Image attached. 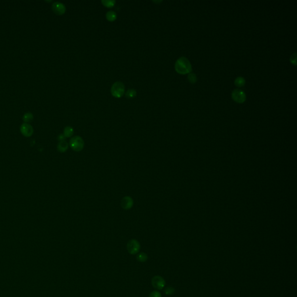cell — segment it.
Wrapping results in <instances>:
<instances>
[{"mask_svg":"<svg viewBox=\"0 0 297 297\" xmlns=\"http://www.w3.org/2000/svg\"><path fill=\"white\" fill-rule=\"evenodd\" d=\"M106 17L107 20L110 22H113L116 20L117 15L116 12L113 10H110L106 13Z\"/></svg>","mask_w":297,"mask_h":297,"instance_id":"cell-11","label":"cell"},{"mask_svg":"<svg viewBox=\"0 0 297 297\" xmlns=\"http://www.w3.org/2000/svg\"><path fill=\"white\" fill-rule=\"evenodd\" d=\"M127 251L131 255H136L141 249L139 242L135 239H131L128 242L127 245Z\"/></svg>","mask_w":297,"mask_h":297,"instance_id":"cell-4","label":"cell"},{"mask_svg":"<svg viewBox=\"0 0 297 297\" xmlns=\"http://www.w3.org/2000/svg\"><path fill=\"white\" fill-rule=\"evenodd\" d=\"M290 61L295 66L297 65V53H294L291 55L290 58Z\"/></svg>","mask_w":297,"mask_h":297,"instance_id":"cell-21","label":"cell"},{"mask_svg":"<svg viewBox=\"0 0 297 297\" xmlns=\"http://www.w3.org/2000/svg\"><path fill=\"white\" fill-rule=\"evenodd\" d=\"M52 10L57 15H63L66 11V7L60 2H55L52 5Z\"/></svg>","mask_w":297,"mask_h":297,"instance_id":"cell-8","label":"cell"},{"mask_svg":"<svg viewBox=\"0 0 297 297\" xmlns=\"http://www.w3.org/2000/svg\"><path fill=\"white\" fill-rule=\"evenodd\" d=\"M125 93V85L121 81L115 82L112 86L111 93L115 98H120L123 96Z\"/></svg>","mask_w":297,"mask_h":297,"instance_id":"cell-2","label":"cell"},{"mask_svg":"<svg viewBox=\"0 0 297 297\" xmlns=\"http://www.w3.org/2000/svg\"><path fill=\"white\" fill-rule=\"evenodd\" d=\"M175 289L172 287H168L164 290V293L167 295H171L175 293Z\"/></svg>","mask_w":297,"mask_h":297,"instance_id":"cell-19","label":"cell"},{"mask_svg":"<svg viewBox=\"0 0 297 297\" xmlns=\"http://www.w3.org/2000/svg\"><path fill=\"white\" fill-rule=\"evenodd\" d=\"M68 143L66 141H60L59 142L57 148L60 153H64L68 150Z\"/></svg>","mask_w":297,"mask_h":297,"instance_id":"cell-10","label":"cell"},{"mask_svg":"<svg viewBox=\"0 0 297 297\" xmlns=\"http://www.w3.org/2000/svg\"><path fill=\"white\" fill-rule=\"evenodd\" d=\"M232 98L235 102L241 103L246 99V95L243 91L240 89H236L232 93Z\"/></svg>","mask_w":297,"mask_h":297,"instance_id":"cell-6","label":"cell"},{"mask_svg":"<svg viewBox=\"0 0 297 297\" xmlns=\"http://www.w3.org/2000/svg\"><path fill=\"white\" fill-rule=\"evenodd\" d=\"M125 96L129 99L133 98L137 96V91L134 89H129L125 93Z\"/></svg>","mask_w":297,"mask_h":297,"instance_id":"cell-15","label":"cell"},{"mask_svg":"<svg viewBox=\"0 0 297 297\" xmlns=\"http://www.w3.org/2000/svg\"><path fill=\"white\" fill-rule=\"evenodd\" d=\"M102 3L104 6L108 7V8H112V7L114 6L115 3H116V1H114V0H102Z\"/></svg>","mask_w":297,"mask_h":297,"instance_id":"cell-16","label":"cell"},{"mask_svg":"<svg viewBox=\"0 0 297 297\" xmlns=\"http://www.w3.org/2000/svg\"><path fill=\"white\" fill-rule=\"evenodd\" d=\"M23 120L25 123H28L33 120V115L30 113H26L23 116Z\"/></svg>","mask_w":297,"mask_h":297,"instance_id":"cell-17","label":"cell"},{"mask_svg":"<svg viewBox=\"0 0 297 297\" xmlns=\"http://www.w3.org/2000/svg\"><path fill=\"white\" fill-rule=\"evenodd\" d=\"M133 199L129 196H125L123 197L121 201V205L122 208L126 210H128L133 207Z\"/></svg>","mask_w":297,"mask_h":297,"instance_id":"cell-9","label":"cell"},{"mask_svg":"<svg viewBox=\"0 0 297 297\" xmlns=\"http://www.w3.org/2000/svg\"><path fill=\"white\" fill-rule=\"evenodd\" d=\"M74 133V129L72 127L68 126L64 129L63 131V135L66 138H69L71 137L73 135Z\"/></svg>","mask_w":297,"mask_h":297,"instance_id":"cell-13","label":"cell"},{"mask_svg":"<svg viewBox=\"0 0 297 297\" xmlns=\"http://www.w3.org/2000/svg\"><path fill=\"white\" fill-rule=\"evenodd\" d=\"M20 132L22 134L26 137H31L33 134V128L28 123H23L20 126Z\"/></svg>","mask_w":297,"mask_h":297,"instance_id":"cell-7","label":"cell"},{"mask_svg":"<svg viewBox=\"0 0 297 297\" xmlns=\"http://www.w3.org/2000/svg\"><path fill=\"white\" fill-rule=\"evenodd\" d=\"M175 68L177 72L181 74L190 73L192 70L190 62L185 57H181L177 60L175 64Z\"/></svg>","mask_w":297,"mask_h":297,"instance_id":"cell-1","label":"cell"},{"mask_svg":"<svg viewBox=\"0 0 297 297\" xmlns=\"http://www.w3.org/2000/svg\"><path fill=\"white\" fill-rule=\"evenodd\" d=\"M149 297H161V294L159 291H153L149 294Z\"/></svg>","mask_w":297,"mask_h":297,"instance_id":"cell-20","label":"cell"},{"mask_svg":"<svg viewBox=\"0 0 297 297\" xmlns=\"http://www.w3.org/2000/svg\"><path fill=\"white\" fill-rule=\"evenodd\" d=\"M70 146L75 152H80L84 146V142L80 136L73 137L70 141Z\"/></svg>","mask_w":297,"mask_h":297,"instance_id":"cell-3","label":"cell"},{"mask_svg":"<svg viewBox=\"0 0 297 297\" xmlns=\"http://www.w3.org/2000/svg\"><path fill=\"white\" fill-rule=\"evenodd\" d=\"M137 259L140 262H145L148 260V256L145 253H140L137 255Z\"/></svg>","mask_w":297,"mask_h":297,"instance_id":"cell-12","label":"cell"},{"mask_svg":"<svg viewBox=\"0 0 297 297\" xmlns=\"http://www.w3.org/2000/svg\"><path fill=\"white\" fill-rule=\"evenodd\" d=\"M65 139H66V137L63 135V133H62V134H60L58 137V139L59 141V142L60 141H65Z\"/></svg>","mask_w":297,"mask_h":297,"instance_id":"cell-22","label":"cell"},{"mask_svg":"<svg viewBox=\"0 0 297 297\" xmlns=\"http://www.w3.org/2000/svg\"><path fill=\"white\" fill-rule=\"evenodd\" d=\"M245 79L242 77H237L234 80V84L239 87H243L245 85Z\"/></svg>","mask_w":297,"mask_h":297,"instance_id":"cell-14","label":"cell"},{"mask_svg":"<svg viewBox=\"0 0 297 297\" xmlns=\"http://www.w3.org/2000/svg\"><path fill=\"white\" fill-rule=\"evenodd\" d=\"M188 78V80L189 81V82L191 83L192 84H194L195 83H196V81H197V80L196 75L195 74H194V73H189Z\"/></svg>","mask_w":297,"mask_h":297,"instance_id":"cell-18","label":"cell"},{"mask_svg":"<svg viewBox=\"0 0 297 297\" xmlns=\"http://www.w3.org/2000/svg\"><path fill=\"white\" fill-rule=\"evenodd\" d=\"M153 287L157 290H161L164 288L165 281L164 278L159 275H157L153 277L152 279Z\"/></svg>","mask_w":297,"mask_h":297,"instance_id":"cell-5","label":"cell"}]
</instances>
